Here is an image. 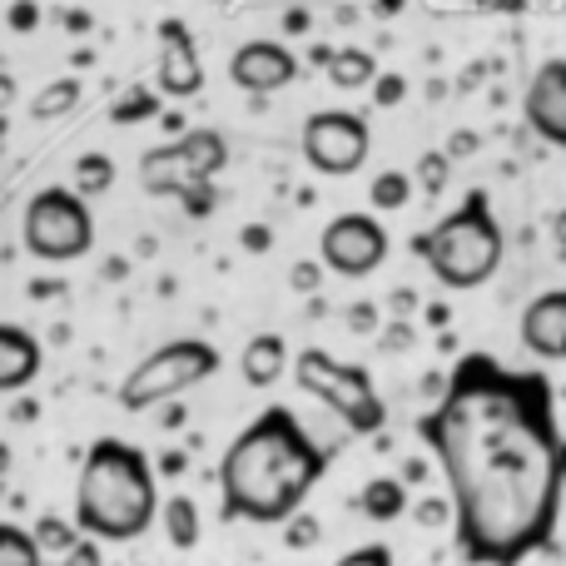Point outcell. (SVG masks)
<instances>
[{"mask_svg":"<svg viewBox=\"0 0 566 566\" xmlns=\"http://www.w3.org/2000/svg\"><path fill=\"white\" fill-rule=\"evenodd\" d=\"M418 432L448 478L468 562L517 566L547 547L562 517L566 438L542 373L468 353Z\"/></svg>","mask_w":566,"mask_h":566,"instance_id":"obj_1","label":"cell"},{"mask_svg":"<svg viewBox=\"0 0 566 566\" xmlns=\"http://www.w3.org/2000/svg\"><path fill=\"white\" fill-rule=\"evenodd\" d=\"M323 468H328V448H318L289 408L259 412V422H249L219 462L224 512L259 527L289 522L323 478Z\"/></svg>","mask_w":566,"mask_h":566,"instance_id":"obj_2","label":"cell"},{"mask_svg":"<svg viewBox=\"0 0 566 566\" xmlns=\"http://www.w3.org/2000/svg\"><path fill=\"white\" fill-rule=\"evenodd\" d=\"M159 512L155 468L135 442L99 438L85 452V468L75 482V522L80 532L99 542H135L149 532Z\"/></svg>","mask_w":566,"mask_h":566,"instance_id":"obj_3","label":"cell"},{"mask_svg":"<svg viewBox=\"0 0 566 566\" xmlns=\"http://www.w3.org/2000/svg\"><path fill=\"white\" fill-rule=\"evenodd\" d=\"M412 254L438 274L448 289H482L502 264V229L482 189H472L448 219L412 239Z\"/></svg>","mask_w":566,"mask_h":566,"instance_id":"obj_4","label":"cell"},{"mask_svg":"<svg viewBox=\"0 0 566 566\" xmlns=\"http://www.w3.org/2000/svg\"><path fill=\"white\" fill-rule=\"evenodd\" d=\"M219 373V348L205 338H175L165 348H155L145 363L129 368V378L119 382V402L129 412H145L155 402H169L179 392H189L195 382L214 378Z\"/></svg>","mask_w":566,"mask_h":566,"instance_id":"obj_5","label":"cell"},{"mask_svg":"<svg viewBox=\"0 0 566 566\" xmlns=\"http://www.w3.org/2000/svg\"><path fill=\"white\" fill-rule=\"evenodd\" d=\"M298 388L313 392L333 418H343L353 432H378L388 408H382L378 388H373L363 363H338L323 348H303L298 353Z\"/></svg>","mask_w":566,"mask_h":566,"instance_id":"obj_6","label":"cell"},{"mask_svg":"<svg viewBox=\"0 0 566 566\" xmlns=\"http://www.w3.org/2000/svg\"><path fill=\"white\" fill-rule=\"evenodd\" d=\"M25 249L45 264H70V259H85L95 244V219L90 205L75 189H40L25 205Z\"/></svg>","mask_w":566,"mask_h":566,"instance_id":"obj_7","label":"cell"},{"mask_svg":"<svg viewBox=\"0 0 566 566\" xmlns=\"http://www.w3.org/2000/svg\"><path fill=\"white\" fill-rule=\"evenodd\" d=\"M368 119L353 115V109H318L303 125V159H308L318 175H353L368 159Z\"/></svg>","mask_w":566,"mask_h":566,"instance_id":"obj_8","label":"cell"},{"mask_svg":"<svg viewBox=\"0 0 566 566\" xmlns=\"http://www.w3.org/2000/svg\"><path fill=\"white\" fill-rule=\"evenodd\" d=\"M318 254H323V269H333V274L363 279L388 259V234H382V224L368 214H338L323 229Z\"/></svg>","mask_w":566,"mask_h":566,"instance_id":"obj_9","label":"cell"},{"mask_svg":"<svg viewBox=\"0 0 566 566\" xmlns=\"http://www.w3.org/2000/svg\"><path fill=\"white\" fill-rule=\"evenodd\" d=\"M139 185H145L149 195H175L195 219H205L209 209H214V185L189 165V155L179 149V139L175 145L149 149V155L139 159Z\"/></svg>","mask_w":566,"mask_h":566,"instance_id":"obj_10","label":"cell"},{"mask_svg":"<svg viewBox=\"0 0 566 566\" xmlns=\"http://www.w3.org/2000/svg\"><path fill=\"white\" fill-rule=\"evenodd\" d=\"M293 75H298V55L279 40H249L229 60V80L249 95H274V90L293 85Z\"/></svg>","mask_w":566,"mask_h":566,"instance_id":"obj_11","label":"cell"},{"mask_svg":"<svg viewBox=\"0 0 566 566\" xmlns=\"http://www.w3.org/2000/svg\"><path fill=\"white\" fill-rule=\"evenodd\" d=\"M159 90L169 99H189L205 90V65H199L195 35L185 20H165L159 25Z\"/></svg>","mask_w":566,"mask_h":566,"instance_id":"obj_12","label":"cell"},{"mask_svg":"<svg viewBox=\"0 0 566 566\" xmlns=\"http://www.w3.org/2000/svg\"><path fill=\"white\" fill-rule=\"evenodd\" d=\"M522 115H527V125L537 129L547 145L566 149V60H547V65L532 75Z\"/></svg>","mask_w":566,"mask_h":566,"instance_id":"obj_13","label":"cell"},{"mask_svg":"<svg viewBox=\"0 0 566 566\" xmlns=\"http://www.w3.org/2000/svg\"><path fill=\"white\" fill-rule=\"evenodd\" d=\"M522 343L547 363L566 358V289H552L527 303V313H522Z\"/></svg>","mask_w":566,"mask_h":566,"instance_id":"obj_14","label":"cell"},{"mask_svg":"<svg viewBox=\"0 0 566 566\" xmlns=\"http://www.w3.org/2000/svg\"><path fill=\"white\" fill-rule=\"evenodd\" d=\"M40 373V343L20 323H0V392L30 388Z\"/></svg>","mask_w":566,"mask_h":566,"instance_id":"obj_15","label":"cell"},{"mask_svg":"<svg viewBox=\"0 0 566 566\" xmlns=\"http://www.w3.org/2000/svg\"><path fill=\"white\" fill-rule=\"evenodd\" d=\"M283 368H289V343H283L279 333L249 338V348H244V382L249 388H274L283 378Z\"/></svg>","mask_w":566,"mask_h":566,"instance_id":"obj_16","label":"cell"},{"mask_svg":"<svg viewBox=\"0 0 566 566\" xmlns=\"http://www.w3.org/2000/svg\"><path fill=\"white\" fill-rule=\"evenodd\" d=\"M179 149H185L189 165H195L205 179H214L219 169H224V159H229V145H224L219 129H189V135H179Z\"/></svg>","mask_w":566,"mask_h":566,"instance_id":"obj_17","label":"cell"},{"mask_svg":"<svg viewBox=\"0 0 566 566\" xmlns=\"http://www.w3.org/2000/svg\"><path fill=\"white\" fill-rule=\"evenodd\" d=\"M363 512H368L373 522H398L402 512H408V482L373 478L368 488H363Z\"/></svg>","mask_w":566,"mask_h":566,"instance_id":"obj_18","label":"cell"},{"mask_svg":"<svg viewBox=\"0 0 566 566\" xmlns=\"http://www.w3.org/2000/svg\"><path fill=\"white\" fill-rule=\"evenodd\" d=\"M323 65H328V80H333L338 90H363V85H373V75H378V60H373L368 50H358V45H348V50H338V55H328Z\"/></svg>","mask_w":566,"mask_h":566,"instance_id":"obj_19","label":"cell"},{"mask_svg":"<svg viewBox=\"0 0 566 566\" xmlns=\"http://www.w3.org/2000/svg\"><path fill=\"white\" fill-rule=\"evenodd\" d=\"M165 532L179 552H189L199 542V507L189 497H165Z\"/></svg>","mask_w":566,"mask_h":566,"instance_id":"obj_20","label":"cell"},{"mask_svg":"<svg viewBox=\"0 0 566 566\" xmlns=\"http://www.w3.org/2000/svg\"><path fill=\"white\" fill-rule=\"evenodd\" d=\"M45 552L35 547V537H30L25 527H15V522H0V566H40Z\"/></svg>","mask_w":566,"mask_h":566,"instance_id":"obj_21","label":"cell"},{"mask_svg":"<svg viewBox=\"0 0 566 566\" xmlns=\"http://www.w3.org/2000/svg\"><path fill=\"white\" fill-rule=\"evenodd\" d=\"M75 99H80V80H55V85H45L30 99V115L55 119V115H65V109H75Z\"/></svg>","mask_w":566,"mask_h":566,"instance_id":"obj_22","label":"cell"},{"mask_svg":"<svg viewBox=\"0 0 566 566\" xmlns=\"http://www.w3.org/2000/svg\"><path fill=\"white\" fill-rule=\"evenodd\" d=\"M368 199H373V209H402L412 199V179L402 169H382L368 185Z\"/></svg>","mask_w":566,"mask_h":566,"instance_id":"obj_23","label":"cell"},{"mask_svg":"<svg viewBox=\"0 0 566 566\" xmlns=\"http://www.w3.org/2000/svg\"><path fill=\"white\" fill-rule=\"evenodd\" d=\"M75 185L80 195H105L115 185V159L109 155H80L75 159Z\"/></svg>","mask_w":566,"mask_h":566,"instance_id":"obj_24","label":"cell"},{"mask_svg":"<svg viewBox=\"0 0 566 566\" xmlns=\"http://www.w3.org/2000/svg\"><path fill=\"white\" fill-rule=\"evenodd\" d=\"M30 537H35L40 552H75L80 547V532L70 527V522H60V517H40Z\"/></svg>","mask_w":566,"mask_h":566,"instance_id":"obj_25","label":"cell"},{"mask_svg":"<svg viewBox=\"0 0 566 566\" xmlns=\"http://www.w3.org/2000/svg\"><path fill=\"white\" fill-rule=\"evenodd\" d=\"M448 179H452V159H448V149H432V155H422V159H418V185L428 189V195H442V189H448Z\"/></svg>","mask_w":566,"mask_h":566,"instance_id":"obj_26","label":"cell"},{"mask_svg":"<svg viewBox=\"0 0 566 566\" xmlns=\"http://www.w3.org/2000/svg\"><path fill=\"white\" fill-rule=\"evenodd\" d=\"M155 109H159V99L149 95V90H129V95L119 99V105L109 109V115H115L119 125H135V119H149V115H155Z\"/></svg>","mask_w":566,"mask_h":566,"instance_id":"obj_27","label":"cell"},{"mask_svg":"<svg viewBox=\"0 0 566 566\" xmlns=\"http://www.w3.org/2000/svg\"><path fill=\"white\" fill-rule=\"evenodd\" d=\"M418 522H422V527H448V522H452V502L448 497H418Z\"/></svg>","mask_w":566,"mask_h":566,"instance_id":"obj_28","label":"cell"},{"mask_svg":"<svg viewBox=\"0 0 566 566\" xmlns=\"http://www.w3.org/2000/svg\"><path fill=\"white\" fill-rule=\"evenodd\" d=\"M283 542H289L293 552H298V547H313V542H318V522H313V517H298V512H293V517H289V537H283Z\"/></svg>","mask_w":566,"mask_h":566,"instance_id":"obj_29","label":"cell"},{"mask_svg":"<svg viewBox=\"0 0 566 566\" xmlns=\"http://www.w3.org/2000/svg\"><path fill=\"white\" fill-rule=\"evenodd\" d=\"M338 566H398V562H392L388 547H358V552H348Z\"/></svg>","mask_w":566,"mask_h":566,"instance_id":"obj_30","label":"cell"},{"mask_svg":"<svg viewBox=\"0 0 566 566\" xmlns=\"http://www.w3.org/2000/svg\"><path fill=\"white\" fill-rule=\"evenodd\" d=\"M382 348L388 353H402V348H412V323L408 318H398V323H388V328H382Z\"/></svg>","mask_w":566,"mask_h":566,"instance_id":"obj_31","label":"cell"},{"mask_svg":"<svg viewBox=\"0 0 566 566\" xmlns=\"http://www.w3.org/2000/svg\"><path fill=\"white\" fill-rule=\"evenodd\" d=\"M378 80V90H373V95H378V105H398L402 95H408V80L402 75H373Z\"/></svg>","mask_w":566,"mask_h":566,"instance_id":"obj_32","label":"cell"},{"mask_svg":"<svg viewBox=\"0 0 566 566\" xmlns=\"http://www.w3.org/2000/svg\"><path fill=\"white\" fill-rule=\"evenodd\" d=\"M343 318H348V328H358V333H373V328H378V308H373V303H353Z\"/></svg>","mask_w":566,"mask_h":566,"instance_id":"obj_33","label":"cell"},{"mask_svg":"<svg viewBox=\"0 0 566 566\" xmlns=\"http://www.w3.org/2000/svg\"><path fill=\"white\" fill-rule=\"evenodd\" d=\"M418 303H422V298H418V293H412V289H392V293H388V308L398 313V318H408V313L418 308Z\"/></svg>","mask_w":566,"mask_h":566,"instance_id":"obj_34","label":"cell"},{"mask_svg":"<svg viewBox=\"0 0 566 566\" xmlns=\"http://www.w3.org/2000/svg\"><path fill=\"white\" fill-rule=\"evenodd\" d=\"M289 283H293V289H303V293L318 289V264H298V269L289 274Z\"/></svg>","mask_w":566,"mask_h":566,"instance_id":"obj_35","label":"cell"},{"mask_svg":"<svg viewBox=\"0 0 566 566\" xmlns=\"http://www.w3.org/2000/svg\"><path fill=\"white\" fill-rule=\"evenodd\" d=\"M269 244H274V234H269L264 224H249V229H244V249H259V254H264Z\"/></svg>","mask_w":566,"mask_h":566,"instance_id":"obj_36","label":"cell"},{"mask_svg":"<svg viewBox=\"0 0 566 566\" xmlns=\"http://www.w3.org/2000/svg\"><path fill=\"white\" fill-rule=\"evenodd\" d=\"M478 6H482V10H497V15H522L532 0H478Z\"/></svg>","mask_w":566,"mask_h":566,"instance_id":"obj_37","label":"cell"},{"mask_svg":"<svg viewBox=\"0 0 566 566\" xmlns=\"http://www.w3.org/2000/svg\"><path fill=\"white\" fill-rule=\"evenodd\" d=\"M472 149H478V135H468V129H462V135H452V145H448V159H458V155H472Z\"/></svg>","mask_w":566,"mask_h":566,"instance_id":"obj_38","label":"cell"},{"mask_svg":"<svg viewBox=\"0 0 566 566\" xmlns=\"http://www.w3.org/2000/svg\"><path fill=\"white\" fill-rule=\"evenodd\" d=\"M422 478H428V468H422L418 458H408V462H402V478H398V482H422Z\"/></svg>","mask_w":566,"mask_h":566,"instance_id":"obj_39","label":"cell"},{"mask_svg":"<svg viewBox=\"0 0 566 566\" xmlns=\"http://www.w3.org/2000/svg\"><path fill=\"white\" fill-rule=\"evenodd\" d=\"M442 388H448L442 373H428V378H422V392H428V398H442Z\"/></svg>","mask_w":566,"mask_h":566,"instance_id":"obj_40","label":"cell"},{"mask_svg":"<svg viewBox=\"0 0 566 566\" xmlns=\"http://www.w3.org/2000/svg\"><path fill=\"white\" fill-rule=\"evenodd\" d=\"M552 234H557V249H562V259H566V209L552 219Z\"/></svg>","mask_w":566,"mask_h":566,"instance_id":"obj_41","label":"cell"},{"mask_svg":"<svg viewBox=\"0 0 566 566\" xmlns=\"http://www.w3.org/2000/svg\"><path fill=\"white\" fill-rule=\"evenodd\" d=\"M283 25H289V30H308V15H303V10H289V20H283Z\"/></svg>","mask_w":566,"mask_h":566,"instance_id":"obj_42","label":"cell"},{"mask_svg":"<svg viewBox=\"0 0 566 566\" xmlns=\"http://www.w3.org/2000/svg\"><path fill=\"white\" fill-rule=\"evenodd\" d=\"M6 472H10V448L0 442V478H6Z\"/></svg>","mask_w":566,"mask_h":566,"instance_id":"obj_43","label":"cell"},{"mask_svg":"<svg viewBox=\"0 0 566 566\" xmlns=\"http://www.w3.org/2000/svg\"><path fill=\"white\" fill-rule=\"evenodd\" d=\"M398 6H402V0H382L378 10H382V15H392V10H398Z\"/></svg>","mask_w":566,"mask_h":566,"instance_id":"obj_44","label":"cell"}]
</instances>
